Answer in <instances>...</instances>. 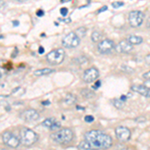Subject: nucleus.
Returning <instances> with one entry per match:
<instances>
[{
	"mask_svg": "<svg viewBox=\"0 0 150 150\" xmlns=\"http://www.w3.org/2000/svg\"><path fill=\"white\" fill-rule=\"evenodd\" d=\"M84 139L92 146V149H108L112 146V138L100 130H90L84 133Z\"/></svg>",
	"mask_w": 150,
	"mask_h": 150,
	"instance_id": "1",
	"label": "nucleus"
},
{
	"mask_svg": "<svg viewBox=\"0 0 150 150\" xmlns=\"http://www.w3.org/2000/svg\"><path fill=\"white\" fill-rule=\"evenodd\" d=\"M74 137V133L69 128H60V129L56 130L54 133L50 135V138L52 141L56 144L64 145L68 144L72 141Z\"/></svg>",
	"mask_w": 150,
	"mask_h": 150,
	"instance_id": "2",
	"label": "nucleus"
},
{
	"mask_svg": "<svg viewBox=\"0 0 150 150\" xmlns=\"http://www.w3.org/2000/svg\"><path fill=\"white\" fill-rule=\"evenodd\" d=\"M19 138H20L21 144L28 147L37 142L38 135H37V133H35L32 129H30V128L24 127L20 130Z\"/></svg>",
	"mask_w": 150,
	"mask_h": 150,
	"instance_id": "3",
	"label": "nucleus"
},
{
	"mask_svg": "<svg viewBox=\"0 0 150 150\" xmlns=\"http://www.w3.org/2000/svg\"><path fill=\"white\" fill-rule=\"evenodd\" d=\"M65 57V51L62 48H56V49L51 50L48 54L46 55V60L48 63L52 65H58L61 62H63Z\"/></svg>",
	"mask_w": 150,
	"mask_h": 150,
	"instance_id": "4",
	"label": "nucleus"
},
{
	"mask_svg": "<svg viewBox=\"0 0 150 150\" xmlns=\"http://www.w3.org/2000/svg\"><path fill=\"white\" fill-rule=\"evenodd\" d=\"M80 43V37L76 34V32H69L62 39V45L66 48H75Z\"/></svg>",
	"mask_w": 150,
	"mask_h": 150,
	"instance_id": "5",
	"label": "nucleus"
},
{
	"mask_svg": "<svg viewBox=\"0 0 150 150\" xmlns=\"http://www.w3.org/2000/svg\"><path fill=\"white\" fill-rule=\"evenodd\" d=\"M1 137H2L3 143L7 145L8 147H11V148H16V147H18L19 144L21 143L20 138H17L15 135L12 134V133L9 131L3 132Z\"/></svg>",
	"mask_w": 150,
	"mask_h": 150,
	"instance_id": "6",
	"label": "nucleus"
},
{
	"mask_svg": "<svg viewBox=\"0 0 150 150\" xmlns=\"http://www.w3.org/2000/svg\"><path fill=\"white\" fill-rule=\"evenodd\" d=\"M144 20V14L139 10H133L128 15V21L132 27H139Z\"/></svg>",
	"mask_w": 150,
	"mask_h": 150,
	"instance_id": "7",
	"label": "nucleus"
},
{
	"mask_svg": "<svg viewBox=\"0 0 150 150\" xmlns=\"http://www.w3.org/2000/svg\"><path fill=\"white\" fill-rule=\"evenodd\" d=\"M98 77H99L98 69L95 68V67H91V68H88L84 71L82 78H83L84 82H86V83H91V82L97 80Z\"/></svg>",
	"mask_w": 150,
	"mask_h": 150,
	"instance_id": "8",
	"label": "nucleus"
},
{
	"mask_svg": "<svg viewBox=\"0 0 150 150\" xmlns=\"http://www.w3.org/2000/svg\"><path fill=\"white\" fill-rule=\"evenodd\" d=\"M115 135L118 140H120L121 142H126L130 139L131 132H130L129 128L125 126H118L115 129Z\"/></svg>",
	"mask_w": 150,
	"mask_h": 150,
	"instance_id": "9",
	"label": "nucleus"
},
{
	"mask_svg": "<svg viewBox=\"0 0 150 150\" xmlns=\"http://www.w3.org/2000/svg\"><path fill=\"white\" fill-rule=\"evenodd\" d=\"M98 51L102 54H106V53H109L112 51L115 48V43L113 40L110 39H104L100 41V43L98 44Z\"/></svg>",
	"mask_w": 150,
	"mask_h": 150,
	"instance_id": "10",
	"label": "nucleus"
},
{
	"mask_svg": "<svg viewBox=\"0 0 150 150\" xmlns=\"http://www.w3.org/2000/svg\"><path fill=\"white\" fill-rule=\"evenodd\" d=\"M20 118L25 122H34L39 118V113L34 109H26L20 113Z\"/></svg>",
	"mask_w": 150,
	"mask_h": 150,
	"instance_id": "11",
	"label": "nucleus"
},
{
	"mask_svg": "<svg viewBox=\"0 0 150 150\" xmlns=\"http://www.w3.org/2000/svg\"><path fill=\"white\" fill-rule=\"evenodd\" d=\"M115 49L118 53H124V54H127V53L132 51L133 45L128 40H122L116 45Z\"/></svg>",
	"mask_w": 150,
	"mask_h": 150,
	"instance_id": "12",
	"label": "nucleus"
},
{
	"mask_svg": "<svg viewBox=\"0 0 150 150\" xmlns=\"http://www.w3.org/2000/svg\"><path fill=\"white\" fill-rule=\"evenodd\" d=\"M131 90L134 92L140 94V95L144 96V97H150V89L147 88L144 85H140V84H135V85L131 86Z\"/></svg>",
	"mask_w": 150,
	"mask_h": 150,
	"instance_id": "13",
	"label": "nucleus"
},
{
	"mask_svg": "<svg viewBox=\"0 0 150 150\" xmlns=\"http://www.w3.org/2000/svg\"><path fill=\"white\" fill-rule=\"evenodd\" d=\"M54 71L53 69H50V68H42V69H37L34 71V74L35 76L37 77H40V76H44V75H48V74H51L52 72Z\"/></svg>",
	"mask_w": 150,
	"mask_h": 150,
	"instance_id": "14",
	"label": "nucleus"
},
{
	"mask_svg": "<svg viewBox=\"0 0 150 150\" xmlns=\"http://www.w3.org/2000/svg\"><path fill=\"white\" fill-rule=\"evenodd\" d=\"M127 40L129 41L132 45L140 44V43H142V41H143L141 36H138V35H129L127 38Z\"/></svg>",
	"mask_w": 150,
	"mask_h": 150,
	"instance_id": "15",
	"label": "nucleus"
},
{
	"mask_svg": "<svg viewBox=\"0 0 150 150\" xmlns=\"http://www.w3.org/2000/svg\"><path fill=\"white\" fill-rule=\"evenodd\" d=\"M64 103L67 104V105H72V104H74L76 102V97L73 95V94L71 93H68L66 96L64 97Z\"/></svg>",
	"mask_w": 150,
	"mask_h": 150,
	"instance_id": "16",
	"label": "nucleus"
},
{
	"mask_svg": "<svg viewBox=\"0 0 150 150\" xmlns=\"http://www.w3.org/2000/svg\"><path fill=\"white\" fill-rule=\"evenodd\" d=\"M56 120H55V118L53 117H50V118H46L45 120H43L42 123H41V125L44 127H47V128H50L53 125V123H54Z\"/></svg>",
	"mask_w": 150,
	"mask_h": 150,
	"instance_id": "17",
	"label": "nucleus"
},
{
	"mask_svg": "<svg viewBox=\"0 0 150 150\" xmlns=\"http://www.w3.org/2000/svg\"><path fill=\"white\" fill-rule=\"evenodd\" d=\"M78 149H85V150H89L92 148V146H91V144L89 143L87 140H83V141H81L80 143L78 144Z\"/></svg>",
	"mask_w": 150,
	"mask_h": 150,
	"instance_id": "18",
	"label": "nucleus"
},
{
	"mask_svg": "<svg viewBox=\"0 0 150 150\" xmlns=\"http://www.w3.org/2000/svg\"><path fill=\"white\" fill-rule=\"evenodd\" d=\"M81 94H82V96H84V97H86V98L94 97V93L91 90H89V89H82Z\"/></svg>",
	"mask_w": 150,
	"mask_h": 150,
	"instance_id": "19",
	"label": "nucleus"
},
{
	"mask_svg": "<svg viewBox=\"0 0 150 150\" xmlns=\"http://www.w3.org/2000/svg\"><path fill=\"white\" fill-rule=\"evenodd\" d=\"M101 39V34L97 31H94V32L91 34V40H92V42H99Z\"/></svg>",
	"mask_w": 150,
	"mask_h": 150,
	"instance_id": "20",
	"label": "nucleus"
},
{
	"mask_svg": "<svg viewBox=\"0 0 150 150\" xmlns=\"http://www.w3.org/2000/svg\"><path fill=\"white\" fill-rule=\"evenodd\" d=\"M113 105L116 108H118V109H121L123 106H124V101H122L121 99H114L113 100Z\"/></svg>",
	"mask_w": 150,
	"mask_h": 150,
	"instance_id": "21",
	"label": "nucleus"
},
{
	"mask_svg": "<svg viewBox=\"0 0 150 150\" xmlns=\"http://www.w3.org/2000/svg\"><path fill=\"white\" fill-rule=\"evenodd\" d=\"M75 32H76V34L78 35L79 37L82 38L86 35V28L85 27H79L76 31H75Z\"/></svg>",
	"mask_w": 150,
	"mask_h": 150,
	"instance_id": "22",
	"label": "nucleus"
},
{
	"mask_svg": "<svg viewBox=\"0 0 150 150\" xmlns=\"http://www.w3.org/2000/svg\"><path fill=\"white\" fill-rule=\"evenodd\" d=\"M60 127H61V124H60L59 122L55 121L54 123H53V125H52V126L49 128V129H51L52 131H56V130L60 129Z\"/></svg>",
	"mask_w": 150,
	"mask_h": 150,
	"instance_id": "23",
	"label": "nucleus"
},
{
	"mask_svg": "<svg viewBox=\"0 0 150 150\" xmlns=\"http://www.w3.org/2000/svg\"><path fill=\"white\" fill-rule=\"evenodd\" d=\"M124 5V3L121 1H117V2H113L112 3V7L113 8H119V7H121Z\"/></svg>",
	"mask_w": 150,
	"mask_h": 150,
	"instance_id": "24",
	"label": "nucleus"
},
{
	"mask_svg": "<svg viewBox=\"0 0 150 150\" xmlns=\"http://www.w3.org/2000/svg\"><path fill=\"white\" fill-rule=\"evenodd\" d=\"M84 120H85V122L87 123H90V122H93L94 117L92 115H86L85 117H84Z\"/></svg>",
	"mask_w": 150,
	"mask_h": 150,
	"instance_id": "25",
	"label": "nucleus"
},
{
	"mask_svg": "<svg viewBox=\"0 0 150 150\" xmlns=\"http://www.w3.org/2000/svg\"><path fill=\"white\" fill-rule=\"evenodd\" d=\"M67 13H68V9H67L66 7H62V8H60V14H61L62 16H66Z\"/></svg>",
	"mask_w": 150,
	"mask_h": 150,
	"instance_id": "26",
	"label": "nucleus"
},
{
	"mask_svg": "<svg viewBox=\"0 0 150 150\" xmlns=\"http://www.w3.org/2000/svg\"><path fill=\"white\" fill-rule=\"evenodd\" d=\"M142 77H143L144 79H150V70L147 72H145V73L142 75Z\"/></svg>",
	"mask_w": 150,
	"mask_h": 150,
	"instance_id": "27",
	"label": "nucleus"
},
{
	"mask_svg": "<svg viewBox=\"0 0 150 150\" xmlns=\"http://www.w3.org/2000/svg\"><path fill=\"white\" fill-rule=\"evenodd\" d=\"M36 15H37L38 17H41V16H43V15H44V11H43V10H41V9H39V10H37V11H36Z\"/></svg>",
	"mask_w": 150,
	"mask_h": 150,
	"instance_id": "28",
	"label": "nucleus"
},
{
	"mask_svg": "<svg viewBox=\"0 0 150 150\" xmlns=\"http://www.w3.org/2000/svg\"><path fill=\"white\" fill-rule=\"evenodd\" d=\"M144 85L147 87L148 89H150V79H145Z\"/></svg>",
	"mask_w": 150,
	"mask_h": 150,
	"instance_id": "29",
	"label": "nucleus"
},
{
	"mask_svg": "<svg viewBox=\"0 0 150 150\" xmlns=\"http://www.w3.org/2000/svg\"><path fill=\"white\" fill-rule=\"evenodd\" d=\"M101 85V81H97V82H96V83L95 84H94V86H93V89H97L98 88V87L99 86H100Z\"/></svg>",
	"mask_w": 150,
	"mask_h": 150,
	"instance_id": "30",
	"label": "nucleus"
},
{
	"mask_svg": "<svg viewBox=\"0 0 150 150\" xmlns=\"http://www.w3.org/2000/svg\"><path fill=\"white\" fill-rule=\"evenodd\" d=\"M145 61H146L147 64L150 65V54H148V55H146V56H145Z\"/></svg>",
	"mask_w": 150,
	"mask_h": 150,
	"instance_id": "31",
	"label": "nucleus"
},
{
	"mask_svg": "<svg viewBox=\"0 0 150 150\" xmlns=\"http://www.w3.org/2000/svg\"><path fill=\"white\" fill-rule=\"evenodd\" d=\"M107 9H108V7H107V6H103L102 8H100V9H99V10H98V13H101V12H103V11L107 10Z\"/></svg>",
	"mask_w": 150,
	"mask_h": 150,
	"instance_id": "32",
	"label": "nucleus"
},
{
	"mask_svg": "<svg viewBox=\"0 0 150 150\" xmlns=\"http://www.w3.org/2000/svg\"><path fill=\"white\" fill-rule=\"evenodd\" d=\"M38 52H39V54H42V53H44V48L42 46L39 47V49H38Z\"/></svg>",
	"mask_w": 150,
	"mask_h": 150,
	"instance_id": "33",
	"label": "nucleus"
},
{
	"mask_svg": "<svg viewBox=\"0 0 150 150\" xmlns=\"http://www.w3.org/2000/svg\"><path fill=\"white\" fill-rule=\"evenodd\" d=\"M42 104H43V105H49V104H50V101H48V100L42 101Z\"/></svg>",
	"mask_w": 150,
	"mask_h": 150,
	"instance_id": "34",
	"label": "nucleus"
},
{
	"mask_svg": "<svg viewBox=\"0 0 150 150\" xmlns=\"http://www.w3.org/2000/svg\"><path fill=\"white\" fill-rule=\"evenodd\" d=\"M120 99H121L122 101H125L126 100V96H124V95H122L121 97H120Z\"/></svg>",
	"mask_w": 150,
	"mask_h": 150,
	"instance_id": "35",
	"label": "nucleus"
},
{
	"mask_svg": "<svg viewBox=\"0 0 150 150\" xmlns=\"http://www.w3.org/2000/svg\"><path fill=\"white\" fill-rule=\"evenodd\" d=\"M18 24H19V23H18V21H17V20L13 21V25H14V26H17V25H18Z\"/></svg>",
	"mask_w": 150,
	"mask_h": 150,
	"instance_id": "36",
	"label": "nucleus"
},
{
	"mask_svg": "<svg viewBox=\"0 0 150 150\" xmlns=\"http://www.w3.org/2000/svg\"><path fill=\"white\" fill-rule=\"evenodd\" d=\"M15 1H17V2H26V1H28V0H15Z\"/></svg>",
	"mask_w": 150,
	"mask_h": 150,
	"instance_id": "37",
	"label": "nucleus"
},
{
	"mask_svg": "<svg viewBox=\"0 0 150 150\" xmlns=\"http://www.w3.org/2000/svg\"><path fill=\"white\" fill-rule=\"evenodd\" d=\"M68 1H71V0H61L62 3H64V2H68Z\"/></svg>",
	"mask_w": 150,
	"mask_h": 150,
	"instance_id": "38",
	"label": "nucleus"
},
{
	"mask_svg": "<svg viewBox=\"0 0 150 150\" xmlns=\"http://www.w3.org/2000/svg\"><path fill=\"white\" fill-rule=\"evenodd\" d=\"M136 121H145V119H136Z\"/></svg>",
	"mask_w": 150,
	"mask_h": 150,
	"instance_id": "39",
	"label": "nucleus"
}]
</instances>
